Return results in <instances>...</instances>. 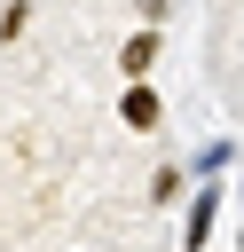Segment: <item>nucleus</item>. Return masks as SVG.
I'll return each mask as SVG.
<instances>
[{
	"label": "nucleus",
	"mask_w": 244,
	"mask_h": 252,
	"mask_svg": "<svg viewBox=\"0 0 244 252\" xmlns=\"http://www.w3.org/2000/svg\"><path fill=\"white\" fill-rule=\"evenodd\" d=\"M150 63H157V32H134V39H126V55H118V71L142 87V79H150Z\"/></svg>",
	"instance_id": "obj_1"
},
{
	"label": "nucleus",
	"mask_w": 244,
	"mask_h": 252,
	"mask_svg": "<svg viewBox=\"0 0 244 252\" xmlns=\"http://www.w3.org/2000/svg\"><path fill=\"white\" fill-rule=\"evenodd\" d=\"M134 8H142V24H150V32H157V24L173 16V0H134Z\"/></svg>",
	"instance_id": "obj_4"
},
{
	"label": "nucleus",
	"mask_w": 244,
	"mask_h": 252,
	"mask_svg": "<svg viewBox=\"0 0 244 252\" xmlns=\"http://www.w3.org/2000/svg\"><path fill=\"white\" fill-rule=\"evenodd\" d=\"M213 213H220V189H213V181H205V197H197V205H189V228H181V244H189V252H197V244H205V236H213Z\"/></svg>",
	"instance_id": "obj_2"
},
{
	"label": "nucleus",
	"mask_w": 244,
	"mask_h": 252,
	"mask_svg": "<svg viewBox=\"0 0 244 252\" xmlns=\"http://www.w3.org/2000/svg\"><path fill=\"white\" fill-rule=\"evenodd\" d=\"M118 110H126V126H157V94H150V87H126Z\"/></svg>",
	"instance_id": "obj_3"
}]
</instances>
